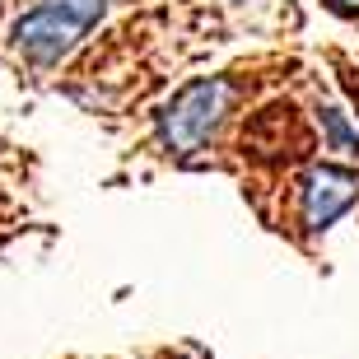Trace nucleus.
Returning a JSON list of instances; mask_svg holds the SVG:
<instances>
[{"instance_id":"1","label":"nucleus","mask_w":359,"mask_h":359,"mask_svg":"<svg viewBox=\"0 0 359 359\" xmlns=\"http://www.w3.org/2000/svg\"><path fill=\"white\" fill-rule=\"evenodd\" d=\"M103 10L107 0H38L10 28L14 52L28 56L33 66H56L80 47V38L103 19Z\"/></svg>"},{"instance_id":"4","label":"nucleus","mask_w":359,"mask_h":359,"mask_svg":"<svg viewBox=\"0 0 359 359\" xmlns=\"http://www.w3.org/2000/svg\"><path fill=\"white\" fill-rule=\"evenodd\" d=\"M322 140H327V149H341V154H359V131L346 121V112L341 107H322Z\"/></svg>"},{"instance_id":"3","label":"nucleus","mask_w":359,"mask_h":359,"mask_svg":"<svg viewBox=\"0 0 359 359\" xmlns=\"http://www.w3.org/2000/svg\"><path fill=\"white\" fill-rule=\"evenodd\" d=\"M359 201V173L341 163H313L299 182V205H304V224L313 233L332 229L341 215Z\"/></svg>"},{"instance_id":"5","label":"nucleus","mask_w":359,"mask_h":359,"mask_svg":"<svg viewBox=\"0 0 359 359\" xmlns=\"http://www.w3.org/2000/svg\"><path fill=\"white\" fill-rule=\"evenodd\" d=\"M336 14H359V0H327Z\"/></svg>"},{"instance_id":"2","label":"nucleus","mask_w":359,"mask_h":359,"mask_svg":"<svg viewBox=\"0 0 359 359\" xmlns=\"http://www.w3.org/2000/svg\"><path fill=\"white\" fill-rule=\"evenodd\" d=\"M229 112V84L224 80H191L173 93V103L163 107L159 135L173 154H196Z\"/></svg>"}]
</instances>
